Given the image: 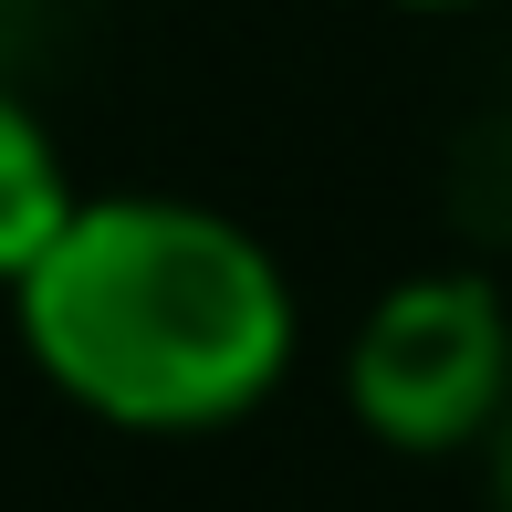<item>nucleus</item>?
<instances>
[{
  "instance_id": "f257e3e1",
  "label": "nucleus",
  "mask_w": 512,
  "mask_h": 512,
  "mask_svg": "<svg viewBox=\"0 0 512 512\" xmlns=\"http://www.w3.org/2000/svg\"><path fill=\"white\" fill-rule=\"evenodd\" d=\"M11 314L53 398L136 439H199L251 418L304 335L262 230L157 189L84 199L63 241L11 283Z\"/></svg>"
},
{
  "instance_id": "f03ea898",
  "label": "nucleus",
  "mask_w": 512,
  "mask_h": 512,
  "mask_svg": "<svg viewBox=\"0 0 512 512\" xmlns=\"http://www.w3.org/2000/svg\"><path fill=\"white\" fill-rule=\"evenodd\" d=\"M345 408L408 460L481 450L512 408V314L481 272H408L345 345Z\"/></svg>"
},
{
  "instance_id": "7ed1b4c3",
  "label": "nucleus",
  "mask_w": 512,
  "mask_h": 512,
  "mask_svg": "<svg viewBox=\"0 0 512 512\" xmlns=\"http://www.w3.org/2000/svg\"><path fill=\"white\" fill-rule=\"evenodd\" d=\"M74 209H84V189H74V168H63L53 126H42V115L0 84V293H11L21 272L63 241V220H74Z\"/></svg>"
},
{
  "instance_id": "20e7f679",
  "label": "nucleus",
  "mask_w": 512,
  "mask_h": 512,
  "mask_svg": "<svg viewBox=\"0 0 512 512\" xmlns=\"http://www.w3.org/2000/svg\"><path fill=\"white\" fill-rule=\"evenodd\" d=\"M481 450H492V492H502V512H512V408H502V429L481 439Z\"/></svg>"
},
{
  "instance_id": "39448f33",
  "label": "nucleus",
  "mask_w": 512,
  "mask_h": 512,
  "mask_svg": "<svg viewBox=\"0 0 512 512\" xmlns=\"http://www.w3.org/2000/svg\"><path fill=\"white\" fill-rule=\"evenodd\" d=\"M398 11H481V0H398Z\"/></svg>"
}]
</instances>
